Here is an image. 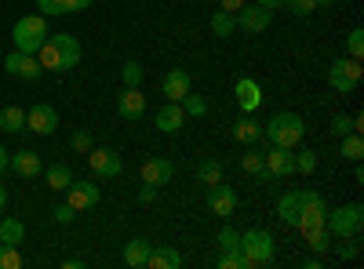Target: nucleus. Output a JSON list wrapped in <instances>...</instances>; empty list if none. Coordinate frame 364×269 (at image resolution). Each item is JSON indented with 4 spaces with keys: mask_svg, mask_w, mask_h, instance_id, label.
Segmentation results:
<instances>
[{
    "mask_svg": "<svg viewBox=\"0 0 364 269\" xmlns=\"http://www.w3.org/2000/svg\"><path fill=\"white\" fill-rule=\"evenodd\" d=\"M37 58H41L44 70L66 73V70H73V66L80 62V40H77L73 33H55V37H48V40L41 44Z\"/></svg>",
    "mask_w": 364,
    "mask_h": 269,
    "instance_id": "nucleus-1",
    "label": "nucleus"
},
{
    "mask_svg": "<svg viewBox=\"0 0 364 269\" xmlns=\"http://www.w3.org/2000/svg\"><path fill=\"white\" fill-rule=\"evenodd\" d=\"M302 135H306V121H302L299 113H277L269 116V121L262 124V138H269V146H284V149H295L302 142Z\"/></svg>",
    "mask_w": 364,
    "mask_h": 269,
    "instance_id": "nucleus-2",
    "label": "nucleus"
},
{
    "mask_svg": "<svg viewBox=\"0 0 364 269\" xmlns=\"http://www.w3.org/2000/svg\"><path fill=\"white\" fill-rule=\"evenodd\" d=\"M360 226H364V207L360 204L328 207V215H324V229L331 233V241H339V236H357Z\"/></svg>",
    "mask_w": 364,
    "mask_h": 269,
    "instance_id": "nucleus-3",
    "label": "nucleus"
},
{
    "mask_svg": "<svg viewBox=\"0 0 364 269\" xmlns=\"http://www.w3.org/2000/svg\"><path fill=\"white\" fill-rule=\"evenodd\" d=\"M11 40H15V51H26V55H37L41 44L48 40V18L44 15H26L11 26Z\"/></svg>",
    "mask_w": 364,
    "mask_h": 269,
    "instance_id": "nucleus-4",
    "label": "nucleus"
},
{
    "mask_svg": "<svg viewBox=\"0 0 364 269\" xmlns=\"http://www.w3.org/2000/svg\"><path fill=\"white\" fill-rule=\"evenodd\" d=\"M240 251H245L248 265H269L273 255H277V244H273L269 229H248L240 233Z\"/></svg>",
    "mask_w": 364,
    "mask_h": 269,
    "instance_id": "nucleus-5",
    "label": "nucleus"
},
{
    "mask_svg": "<svg viewBox=\"0 0 364 269\" xmlns=\"http://www.w3.org/2000/svg\"><path fill=\"white\" fill-rule=\"evenodd\" d=\"M360 80H364L360 58H336V62L328 66V87L339 92V95H350Z\"/></svg>",
    "mask_w": 364,
    "mask_h": 269,
    "instance_id": "nucleus-6",
    "label": "nucleus"
},
{
    "mask_svg": "<svg viewBox=\"0 0 364 269\" xmlns=\"http://www.w3.org/2000/svg\"><path fill=\"white\" fill-rule=\"evenodd\" d=\"M262 164H266V182L295 175V153H291V149H284V146H269L266 153H262Z\"/></svg>",
    "mask_w": 364,
    "mask_h": 269,
    "instance_id": "nucleus-7",
    "label": "nucleus"
},
{
    "mask_svg": "<svg viewBox=\"0 0 364 269\" xmlns=\"http://www.w3.org/2000/svg\"><path fill=\"white\" fill-rule=\"evenodd\" d=\"M299 200H302V219H299V233L302 229H314V226H324V215H328V204L317 190H299Z\"/></svg>",
    "mask_w": 364,
    "mask_h": 269,
    "instance_id": "nucleus-8",
    "label": "nucleus"
},
{
    "mask_svg": "<svg viewBox=\"0 0 364 269\" xmlns=\"http://www.w3.org/2000/svg\"><path fill=\"white\" fill-rule=\"evenodd\" d=\"M237 204H240V197H237L233 186H226V178H223V182H215V186H208V212L211 215L230 219L237 212Z\"/></svg>",
    "mask_w": 364,
    "mask_h": 269,
    "instance_id": "nucleus-9",
    "label": "nucleus"
},
{
    "mask_svg": "<svg viewBox=\"0 0 364 269\" xmlns=\"http://www.w3.org/2000/svg\"><path fill=\"white\" fill-rule=\"evenodd\" d=\"M233 18H237V29H245V33H262L273 22V11L262 8V4H240L233 11Z\"/></svg>",
    "mask_w": 364,
    "mask_h": 269,
    "instance_id": "nucleus-10",
    "label": "nucleus"
},
{
    "mask_svg": "<svg viewBox=\"0 0 364 269\" xmlns=\"http://www.w3.org/2000/svg\"><path fill=\"white\" fill-rule=\"evenodd\" d=\"M84 157H87L91 171H95L99 178H117L120 171H124V160H120L117 149H95V146H91Z\"/></svg>",
    "mask_w": 364,
    "mask_h": 269,
    "instance_id": "nucleus-11",
    "label": "nucleus"
},
{
    "mask_svg": "<svg viewBox=\"0 0 364 269\" xmlns=\"http://www.w3.org/2000/svg\"><path fill=\"white\" fill-rule=\"evenodd\" d=\"M99 200H102V190L95 186V182H73L66 186V204L73 207V212H91V207H99Z\"/></svg>",
    "mask_w": 364,
    "mask_h": 269,
    "instance_id": "nucleus-12",
    "label": "nucleus"
},
{
    "mask_svg": "<svg viewBox=\"0 0 364 269\" xmlns=\"http://www.w3.org/2000/svg\"><path fill=\"white\" fill-rule=\"evenodd\" d=\"M4 70L18 80H41L44 77V66H41V58L37 55H26V51H11L4 58Z\"/></svg>",
    "mask_w": 364,
    "mask_h": 269,
    "instance_id": "nucleus-13",
    "label": "nucleus"
},
{
    "mask_svg": "<svg viewBox=\"0 0 364 269\" xmlns=\"http://www.w3.org/2000/svg\"><path fill=\"white\" fill-rule=\"evenodd\" d=\"M55 128H58V113H55V106L37 102V106H29V109H26V131H33V135H55Z\"/></svg>",
    "mask_w": 364,
    "mask_h": 269,
    "instance_id": "nucleus-14",
    "label": "nucleus"
},
{
    "mask_svg": "<svg viewBox=\"0 0 364 269\" xmlns=\"http://www.w3.org/2000/svg\"><path fill=\"white\" fill-rule=\"evenodd\" d=\"M139 175H142V182H149V186H168L171 178H175V164L168 160V157H149V160H142V168H139Z\"/></svg>",
    "mask_w": 364,
    "mask_h": 269,
    "instance_id": "nucleus-15",
    "label": "nucleus"
},
{
    "mask_svg": "<svg viewBox=\"0 0 364 269\" xmlns=\"http://www.w3.org/2000/svg\"><path fill=\"white\" fill-rule=\"evenodd\" d=\"M233 99H237V106L245 109V113H255L262 106V84L255 77H240L233 84Z\"/></svg>",
    "mask_w": 364,
    "mask_h": 269,
    "instance_id": "nucleus-16",
    "label": "nucleus"
},
{
    "mask_svg": "<svg viewBox=\"0 0 364 269\" xmlns=\"http://www.w3.org/2000/svg\"><path fill=\"white\" fill-rule=\"evenodd\" d=\"M161 92H164V102H182L190 92H193V80L186 70H168L164 73V84H161Z\"/></svg>",
    "mask_w": 364,
    "mask_h": 269,
    "instance_id": "nucleus-17",
    "label": "nucleus"
},
{
    "mask_svg": "<svg viewBox=\"0 0 364 269\" xmlns=\"http://www.w3.org/2000/svg\"><path fill=\"white\" fill-rule=\"evenodd\" d=\"M182 124H186V113H182V102H164L154 116V128L164 131V135H178Z\"/></svg>",
    "mask_w": 364,
    "mask_h": 269,
    "instance_id": "nucleus-18",
    "label": "nucleus"
},
{
    "mask_svg": "<svg viewBox=\"0 0 364 269\" xmlns=\"http://www.w3.org/2000/svg\"><path fill=\"white\" fill-rule=\"evenodd\" d=\"M117 113L124 116V121H139V116L146 113V95H142V87H124L117 99Z\"/></svg>",
    "mask_w": 364,
    "mask_h": 269,
    "instance_id": "nucleus-19",
    "label": "nucleus"
},
{
    "mask_svg": "<svg viewBox=\"0 0 364 269\" xmlns=\"http://www.w3.org/2000/svg\"><path fill=\"white\" fill-rule=\"evenodd\" d=\"M8 168H11L18 178H37L44 164H41V153H37V149H18V153H11Z\"/></svg>",
    "mask_w": 364,
    "mask_h": 269,
    "instance_id": "nucleus-20",
    "label": "nucleus"
},
{
    "mask_svg": "<svg viewBox=\"0 0 364 269\" xmlns=\"http://www.w3.org/2000/svg\"><path fill=\"white\" fill-rule=\"evenodd\" d=\"M277 219L288 226V229H299V219H302V200H299V190L284 193L277 200Z\"/></svg>",
    "mask_w": 364,
    "mask_h": 269,
    "instance_id": "nucleus-21",
    "label": "nucleus"
},
{
    "mask_svg": "<svg viewBox=\"0 0 364 269\" xmlns=\"http://www.w3.org/2000/svg\"><path fill=\"white\" fill-rule=\"evenodd\" d=\"M182 265V255L168 244H154L149 248V258H146V269H178Z\"/></svg>",
    "mask_w": 364,
    "mask_h": 269,
    "instance_id": "nucleus-22",
    "label": "nucleus"
},
{
    "mask_svg": "<svg viewBox=\"0 0 364 269\" xmlns=\"http://www.w3.org/2000/svg\"><path fill=\"white\" fill-rule=\"evenodd\" d=\"M233 138H237L240 146H255V142L262 138V124L255 121L252 113H245V116H240V121L233 124Z\"/></svg>",
    "mask_w": 364,
    "mask_h": 269,
    "instance_id": "nucleus-23",
    "label": "nucleus"
},
{
    "mask_svg": "<svg viewBox=\"0 0 364 269\" xmlns=\"http://www.w3.org/2000/svg\"><path fill=\"white\" fill-rule=\"evenodd\" d=\"M149 248H154V244H149L146 236H135V241H128V244H124V265H128V269H146Z\"/></svg>",
    "mask_w": 364,
    "mask_h": 269,
    "instance_id": "nucleus-24",
    "label": "nucleus"
},
{
    "mask_svg": "<svg viewBox=\"0 0 364 269\" xmlns=\"http://www.w3.org/2000/svg\"><path fill=\"white\" fill-rule=\"evenodd\" d=\"M223 178H226V171H223V160L219 157H204L197 164V182L200 186H215V182H223Z\"/></svg>",
    "mask_w": 364,
    "mask_h": 269,
    "instance_id": "nucleus-25",
    "label": "nucleus"
},
{
    "mask_svg": "<svg viewBox=\"0 0 364 269\" xmlns=\"http://www.w3.org/2000/svg\"><path fill=\"white\" fill-rule=\"evenodd\" d=\"M0 131H4V135L26 131V109L22 106H4V109H0Z\"/></svg>",
    "mask_w": 364,
    "mask_h": 269,
    "instance_id": "nucleus-26",
    "label": "nucleus"
},
{
    "mask_svg": "<svg viewBox=\"0 0 364 269\" xmlns=\"http://www.w3.org/2000/svg\"><path fill=\"white\" fill-rule=\"evenodd\" d=\"M44 178H48V186H51L55 193H66V186L73 182V168H70V164H51V168L44 171Z\"/></svg>",
    "mask_w": 364,
    "mask_h": 269,
    "instance_id": "nucleus-27",
    "label": "nucleus"
},
{
    "mask_svg": "<svg viewBox=\"0 0 364 269\" xmlns=\"http://www.w3.org/2000/svg\"><path fill=\"white\" fill-rule=\"evenodd\" d=\"M233 29H237V18H233V11H215L211 15V33H215L219 40H230L233 37Z\"/></svg>",
    "mask_w": 364,
    "mask_h": 269,
    "instance_id": "nucleus-28",
    "label": "nucleus"
},
{
    "mask_svg": "<svg viewBox=\"0 0 364 269\" xmlns=\"http://www.w3.org/2000/svg\"><path fill=\"white\" fill-rule=\"evenodd\" d=\"M302 236H306V244H310V251H314V255H324V251L331 248V233H328L324 226H314V229H302Z\"/></svg>",
    "mask_w": 364,
    "mask_h": 269,
    "instance_id": "nucleus-29",
    "label": "nucleus"
},
{
    "mask_svg": "<svg viewBox=\"0 0 364 269\" xmlns=\"http://www.w3.org/2000/svg\"><path fill=\"white\" fill-rule=\"evenodd\" d=\"M26 241V226L18 222V219H4V222H0V244H22Z\"/></svg>",
    "mask_w": 364,
    "mask_h": 269,
    "instance_id": "nucleus-30",
    "label": "nucleus"
},
{
    "mask_svg": "<svg viewBox=\"0 0 364 269\" xmlns=\"http://www.w3.org/2000/svg\"><path fill=\"white\" fill-rule=\"evenodd\" d=\"M240 171L245 175H255V178H266V164H262V153L255 146L245 149V157H240Z\"/></svg>",
    "mask_w": 364,
    "mask_h": 269,
    "instance_id": "nucleus-31",
    "label": "nucleus"
},
{
    "mask_svg": "<svg viewBox=\"0 0 364 269\" xmlns=\"http://www.w3.org/2000/svg\"><path fill=\"white\" fill-rule=\"evenodd\" d=\"M343 157H346V160H353V164L364 157V138H360V131L343 135Z\"/></svg>",
    "mask_w": 364,
    "mask_h": 269,
    "instance_id": "nucleus-32",
    "label": "nucleus"
},
{
    "mask_svg": "<svg viewBox=\"0 0 364 269\" xmlns=\"http://www.w3.org/2000/svg\"><path fill=\"white\" fill-rule=\"evenodd\" d=\"M215 265H219V269H252V265H248V258H245V251H240V248H230V251H223V255L215 258Z\"/></svg>",
    "mask_w": 364,
    "mask_h": 269,
    "instance_id": "nucleus-33",
    "label": "nucleus"
},
{
    "mask_svg": "<svg viewBox=\"0 0 364 269\" xmlns=\"http://www.w3.org/2000/svg\"><path fill=\"white\" fill-rule=\"evenodd\" d=\"M331 248H336V255H339L343 262H350V258L360 255V241H357V236H339V244L331 241Z\"/></svg>",
    "mask_w": 364,
    "mask_h": 269,
    "instance_id": "nucleus-34",
    "label": "nucleus"
},
{
    "mask_svg": "<svg viewBox=\"0 0 364 269\" xmlns=\"http://www.w3.org/2000/svg\"><path fill=\"white\" fill-rule=\"evenodd\" d=\"M182 113H186V116H197V121H200V116H208V102H204V95L190 92L186 99H182Z\"/></svg>",
    "mask_w": 364,
    "mask_h": 269,
    "instance_id": "nucleus-35",
    "label": "nucleus"
},
{
    "mask_svg": "<svg viewBox=\"0 0 364 269\" xmlns=\"http://www.w3.org/2000/svg\"><path fill=\"white\" fill-rule=\"evenodd\" d=\"M120 77H124V87H142L146 70H142V62H124L120 66Z\"/></svg>",
    "mask_w": 364,
    "mask_h": 269,
    "instance_id": "nucleus-36",
    "label": "nucleus"
},
{
    "mask_svg": "<svg viewBox=\"0 0 364 269\" xmlns=\"http://www.w3.org/2000/svg\"><path fill=\"white\" fill-rule=\"evenodd\" d=\"M22 265V251L15 244H0V269H18Z\"/></svg>",
    "mask_w": 364,
    "mask_h": 269,
    "instance_id": "nucleus-37",
    "label": "nucleus"
},
{
    "mask_svg": "<svg viewBox=\"0 0 364 269\" xmlns=\"http://www.w3.org/2000/svg\"><path fill=\"white\" fill-rule=\"evenodd\" d=\"M295 171H302V175H314V171H317V153H314V149H302V153H295Z\"/></svg>",
    "mask_w": 364,
    "mask_h": 269,
    "instance_id": "nucleus-38",
    "label": "nucleus"
},
{
    "mask_svg": "<svg viewBox=\"0 0 364 269\" xmlns=\"http://www.w3.org/2000/svg\"><path fill=\"white\" fill-rule=\"evenodd\" d=\"M346 51H350V58H360V55H364V29H360V26H353V29H350V37H346Z\"/></svg>",
    "mask_w": 364,
    "mask_h": 269,
    "instance_id": "nucleus-39",
    "label": "nucleus"
},
{
    "mask_svg": "<svg viewBox=\"0 0 364 269\" xmlns=\"http://www.w3.org/2000/svg\"><path fill=\"white\" fill-rule=\"evenodd\" d=\"M295 18H310L314 11H317V0H288V4H284Z\"/></svg>",
    "mask_w": 364,
    "mask_h": 269,
    "instance_id": "nucleus-40",
    "label": "nucleus"
},
{
    "mask_svg": "<svg viewBox=\"0 0 364 269\" xmlns=\"http://www.w3.org/2000/svg\"><path fill=\"white\" fill-rule=\"evenodd\" d=\"M350 131H353V116H346V113L331 116V135H336V138H343V135H350Z\"/></svg>",
    "mask_w": 364,
    "mask_h": 269,
    "instance_id": "nucleus-41",
    "label": "nucleus"
},
{
    "mask_svg": "<svg viewBox=\"0 0 364 269\" xmlns=\"http://www.w3.org/2000/svg\"><path fill=\"white\" fill-rule=\"evenodd\" d=\"M70 146L77 149V153H87V149L95 146V138H91V131H87V128H77V131H73V138H70Z\"/></svg>",
    "mask_w": 364,
    "mask_h": 269,
    "instance_id": "nucleus-42",
    "label": "nucleus"
},
{
    "mask_svg": "<svg viewBox=\"0 0 364 269\" xmlns=\"http://www.w3.org/2000/svg\"><path fill=\"white\" fill-rule=\"evenodd\" d=\"M219 248H223V251L240 248V233H237L233 226H223V229H219Z\"/></svg>",
    "mask_w": 364,
    "mask_h": 269,
    "instance_id": "nucleus-43",
    "label": "nucleus"
},
{
    "mask_svg": "<svg viewBox=\"0 0 364 269\" xmlns=\"http://www.w3.org/2000/svg\"><path fill=\"white\" fill-rule=\"evenodd\" d=\"M51 215H55V222H58V226H70V222L77 219V212H73V207H70V204H58V207H55V212H51Z\"/></svg>",
    "mask_w": 364,
    "mask_h": 269,
    "instance_id": "nucleus-44",
    "label": "nucleus"
},
{
    "mask_svg": "<svg viewBox=\"0 0 364 269\" xmlns=\"http://www.w3.org/2000/svg\"><path fill=\"white\" fill-rule=\"evenodd\" d=\"M37 11L48 18V15H66L63 11V4H58V0H37Z\"/></svg>",
    "mask_w": 364,
    "mask_h": 269,
    "instance_id": "nucleus-45",
    "label": "nucleus"
},
{
    "mask_svg": "<svg viewBox=\"0 0 364 269\" xmlns=\"http://www.w3.org/2000/svg\"><path fill=\"white\" fill-rule=\"evenodd\" d=\"M58 4H63L66 15H73V11H87V8H91V0H58Z\"/></svg>",
    "mask_w": 364,
    "mask_h": 269,
    "instance_id": "nucleus-46",
    "label": "nucleus"
},
{
    "mask_svg": "<svg viewBox=\"0 0 364 269\" xmlns=\"http://www.w3.org/2000/svg\"><path fill=\"white\" fill-rule=\"evenodd\" d=\"M154 200H157V186L142 182V190H139V204H154Z\"/></svg>",
    "mask_w": 364,
    "mask_h": 269,
    "instance_id": "nucleus-47",
    "label": "nucleus"
},
{
    "mask_svg": "<svg viewBox=\"0 0 364 269\" xmlns=\"http://www.w3.org/2000/svg\"><path fill=\"white\" fill-rule=\"evenodd\" d=\"M255 4H262V8H269V11H281L288 0H255Z\"/></svg>",
    "mask_w": 364,
    "mask_h": 269,
    "instance_id": "nucleus-48",
    "label": "nucleus"
},
{
    "mask_svg": "<svg viewBox=\"0 0 364 269\" xmlns=\"http://www.w3.org/2000/svg\"><path fill=\"white\" fill-rule=\"evenodd\" d=\"M240 4H248V0H219V8H223V11H237Z\"/></svg>",
    "mask_w": 364,
    "mask_h": 269,
    "instance_id": "nucleus-49",
    "label": "nucleus"
},
{
    "mask_svg": "<svg viewBox=\"0 0 364 269\" xmlns=\"http://www.w3.org/2000/svg\"><path fill=\"white\" fill-rule=\"evenodd\" d=\"M8 160H11V153H8V149H4V146H0V175H4V171H8Z\"/></svg>",
    "mask_w": 364,
    "mask_h": 269,
    "instance_id": "nucleus-50",
    "label": "nucleus"
},
{
    "mask_svg": "<svg viewBox=\"0 0 364 269\" xmlns=\"http://www.w3.org/2000/svg\"><path fill=\"white\" fill-rule=\"evenodd\" d=\"M302 265H306V269H321V258H317V255H310V258L302 262Z\"/></svg>",
    "mask_w": 364,
    "mask_h": 269,
    "instance_id": "nucleus-51",
    "label": "nucleus"
},
{
    "mask_svg": "<svg viewBox=\"0 0 364 269\" xmlns=\"http://www.w3.org/2000/svg\"><path fill=\"white\" fill-rule=\"evenodd\" d=\"M80 265H84L80 258H66V262H63V269H80Z\"/></svg>",
    "mask_w": 364,
    "mask_h": 269,
    "instance_id": "nucleus-52",
    "label": "nucleus"
},
{
    "mask_svg": "<svg viewBox=\"0 0 364 269\" xmlns=\"http://www.w3.org/2000/svg\"><path fill=\"white\" fill-rule=\"evenodd\" d=\"M4 204H8V190L0 186V212H4Z\"/></svg>",
    "mask_w": 364,
    "mask_h": 269,
    "instance_id": "nucleus-53",
    "label": "nucleus"
},
{
    "mask_svg": "<svg viewBox=\"0 0 364 269\" xmlns=\"http://www.w3.org/2000/svg\"><path fill=\"white\" fill-rule=\"evenodd\" d=\"M331 4H336V0H317V11H321V8H331Z\"/></svg>",
    "mask_w": 364,
    "mask_h": 269,
    "instance_id": "nucleus-54",
    "label": "nucleus"
}]
</instances>
